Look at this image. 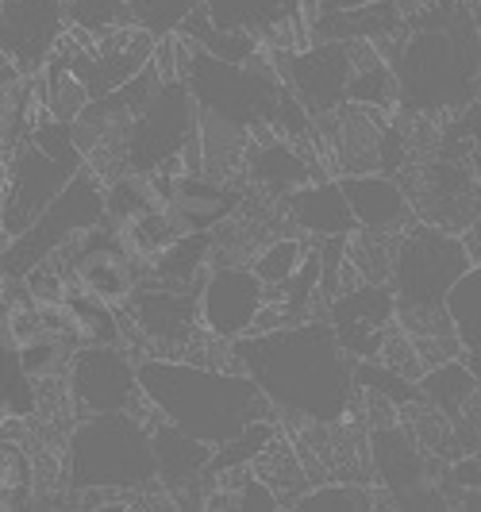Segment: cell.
I'll return each mask as SVG.
<instances>
[{"label": "cell", "instance_id": "1", "mask_svg": "<svg viewBox=\"0 0 481 512\" xmlns=\"http://www.w3.org/2000/svg\"><path fill=\"white\" fill-rule=\"evenodd\" d=\"M228 359L270 401L274 412L312 424H339L355 401V362L324 316L231 339Z\"/></svg>", "mask_w": 481, "mask_h": 512}, {"label": "cell", "instance_id": "2", "mask_svg": "<svg viewBox=\"0 0 481 512\" xmlns=\"http://www.w3.org/2000/svg\"><path fill=\"white\" fill-rule=\"evenodd\" d=\"M397 74V104L405 112H451L466 108L481 89V27L478 4L431 0V8L401 43L385 51Z\"/></svg>", "mask_w": 481, "mask_h": 512}, {"label": "cell", "instance_id": "3", "mask_svg": "<svg viewBox=\"0 0 481 512\" xmlns=\"http://www.w3.org/2000/svg\"><path fill=\"white\" fill-rule=\"evenodd\" d=\"M135 378H139L143 401L151 405L158 420L212 447L239 436L254 420L274 416L266 393L243 370L151 355L135 362Z\"/></svg>", "mask_w": 481, "mask_h": 512}, {"label": "cell", "instance_id": "4", "mask_svg": "<svg viewBox=\"0 0 481 512\" xmlns=\"http://www.w3.org/2000/svg\"><path fill=\"white\" fill-rule=\"evenodd\" d=\"M147 401L139 409L89 412L70 432L66 451V486L74 493H127L158 482L151 451V424L143 420Z\"/></svg>", "mask_w": 481, "mask_h": 512}, {"label": "cell", "instance_id": "5", "mask_svg": "<svg viewBox=\"0 0 481 512\" xmlns=\"http://www.w3.org/2000/svg\"><path fill=\"white\" fill-rule=\"evenodd\" d=\"M178 77L197 97V108L204 116H216L224 124L251 131H270L274 108L285 89L278 77V66L254 54L251 62H224L212 54L197 51L189 39L178 35Z\"/></svg>", "mask_w": 481, "mask_h": 512}, {"label": "cell", "instance_id": "6", "mask_svg": "<svg viewBox=\"0 0 481 512\" xmlns=\"http://www.w3.org/2000/svg\"><path fill=\"white\" fill-rule=\"evenodd\" d=\"M127 174L201 170V108L178 74H166L120 139Z\"/></svg>", "mask_w": 481, "mask_h": 512}, {"label": "cell", "instance_id": "7", "mask_svg": "<svg viewBox=\"0 0 481 512\" xmlns=\"http://www.w3.org/2000/svg\"><path fill=\"white\" fill-rule=\"evenodd\" d=\"M0 170H4V239H8L51 205L77 170H85V151L77 143L74 124L51 116L35 120Z\"/></svg>", "mask_w": 481, "mask_h": 512}, {"label": "cell", "instance_id": "8", "mask_svg": "<svg viewBox=\"0 0 481 512\" xmlns=\"http://www.w3.org/2000/svg\"><path fill=\"white\" fill-rule=\"evenodd\" d=\"M104 224V178H97L89 166L77 170L70 185L43 208L24 231L8 235L0 247V278L4 282H20L31 266H39L43 258L66 251L77 243L85 231Z\"/></svg>", "mask_w": 481, "mask_h": 512}, {"label": "cell", "instance_id": "9", "mask_svg": "<svg viewBox=\"0 0 481 512\" xmlns=\"http://www.w3.org/2000/svg\"><path fill=\"white\" fill-rule=\"evenodd\" d=\"M154 43L158 39H151L147 31L131 24H116L101 35H77L74 31V39L66 31L62 43L54 47V58L85 85V93L93 101V97H104L139 74L154 58Z\"/></svg>", "mask_w": 481, "mask_h": 512}, {"label": "cell", "instance_id": "10", "mask_svg": "<svg viewBox=\"0 0 481 512\" xmlns=\"http://www.w3.org/2000/svg\"><path fill=\"white\" fill-rule=\"evenodd\" d=\"M355 70V43L312 39L304 47H285L278 54V77L285 89L308 108L312 120L331 116L347 104V81Z\"/></svg>", "mask_w": 481, "mask_h": 512}, {"label": "cell", "instance_id": "11", "mask_svg": "<svg viewBox=\"0 0 481 512\" xmlns=\"http://www.w3.org/2000/svg\"><path fill=\"white\" fill-rule=\"evenodd\" d=\"M374 474L393 497L397 509H443L447 505V474L435 470V462L416 447V439L397 424H378L370 439Z\"/></svg>", "mask_w": 481, "mask_h": 512}, {"label": "cell", "instance_id": "12", "mask_svg": "<svg viewBox=\"0 0 481 512\" xmlns=\"http://www.w3.org/2000/svg\"><path fill=\"white\" fill-rule=\"evenodd\" d=\"M66 389L81 416L89 412H120L139 409L143 393L135 378V359L124 343H81L66 366Z\"/></svg>", "mask_w": 481, "mask_h": 512}, {"label": "cell", "instance_id": "13", "mask_svg": "<svg viewBox=\"0 0 481 512\" xmlns=\"http://www.w3.org/2000/svg\"><path fill=\"white\" fill-rule=\"evenodd\" d=\"M331 332L351 359H378L389 332L397 328V297L389 282H355L328 297Z\"/></svg>", "mask_w": 481, "mask_h": 512}, {"label": "cell", "instance_id": "14", "mask_svg": "<svg viewBox=\"0 0 481 512\" xmlns=\"http://www.w3.org/2000/svg\"><path fill=\"white\" fill-rule=\"evenodd\" d=\"M58 258L70 270V285L112 308H124L131 301V293L139 289V278H143V266L127 255L104 224L85 231L77 243L58 251Z\"/></svg>", "mask_w": 481, "mask_h": 512}, {"label": "cell", "instance_id": "15", "mask_svg": "<svg viewBox=\"0 0 481 512\" xmlns=\"http://www.w3.org/2000/svg\"><path fill=\"white\" fill-rule=\"evenodd\" d=\"M66 31V0H0V54L20 77L43 74Z\"/></svg>", "mask_w": 481, "mask_h": 512}, {"label": "cell", "instance_id": "16", "mask_svg": "<svg viewBox=\"0 0 481 512\" xmlns=\"http://www.w3.org/2000/svg\"><path fill=\"white\" fill-rule=\"evenodd\" d=\"M266 305V285L258 282L251 262H224L216 270H208L197 285V312H201V332L216 339H239L254 332L258 312Z\"/></svg>", "mask_w": 481, "mask_h": 512}, {"label": "cell", "instance_id": "17", "mask_svg": "<svg viewBox=\"0 0 481 512\" xmlns=\"http://www.w3.org/2000/svg\"><path fill=\"white\" fill-rule=\"evenodd\" d=\"M124 308L131 312L143 343H151L154 351H166V355L181 351L189 339H197V332H201L197 285H162L143 278Z\"/></svg>", "mask_w": 481, "mask_h": 512}, {"label": "cell", "instance_id": "18", "mask_svg": "<svg viewBox=\"0 0 481 512\" xmlns=\"http://www.w3.org/2000/svg\"><path fill=\"white\" fill-rule=\"evenodd\" d=\"M166 220L174 239L193 235V231H216L239 216L243 208V189L228 181H216L201 170H174L166 181Z\"/></svg>", "mask_w": 481, "mask_h": 512}, {"label": "cell", "instance_id": "19", "mask_svg": "<svg viewBox=\"0 0 481 512\" xmlns=\"http://www.w3.org/2000/svg\"><path fill=\"white\" fill-rule=\"evenodd\" d=\"M412 208L420 220L462 235L481 216V178L474 174V166H462L447 154L443 162L424 170L420 197L412 201Z\"/></svg>", "mask_w": 481, "mask_h": 512}, {"label": "cell", "instance_id": "20", "mask_svg": "<svg viewBox=\"0 0 481 512\" xmlns=\"http://www.w3.org/2000/svg\"><path fill=\"white\" fill-rule=\"evenodd\" d=\"M343 197L351 205L358 231H374V235H401L416 220V208L408 189L397 178L366 170V174H343Z\"/></svg>", "mask_w": 481, "mask_h": 512}, {"label": "cell", "instance_id": "21", "mask_svg": "<svg viewBox=\"0 0 481 512\" xmlns=\"http://www.w3.org/2000/svg\"><path fill=\"white\" fill-rule=\"evenodd\" d=\"M281 212L289 216V224L316 235V239H331V235H355L358 224L351 216V205L343 197L339 181H304L297 189H289L281 197Z\"/></svg>", "mask_w": 481, "mask_h": 512}, {"label": "cell", "instance_id": "22", "mask_svg": "<svg viewBox=\"0 0 481 512\" xmlns=\"http://www.w3.org/2000/svg\"><path fill=\"white\" fill-rule=\"evenodd\" d=\"M243 174L270 197H285L289 189H297L304 181L320 178V170L297 151L293 139H281V135H251L247 139V151H243Z\"/></svg>", "mask_w": 481, "mask_h": 512}, {"label": "cell", "instance_id": "23", "mask_svg": "<svg viewBox=\"0 0 481 512\" xmlns=\"http://www.w3.org/2000/svg\"><path fill=\"white\" fill-rule=\"evenodd\" d=\"M151 451H154V474L170 493H189L193 486H208V459L212 443L185 436L181 428L166 424L154 416L151 424Z\"/></svg>", "mask_w": 481, "mask_h": 512}, {"label": "cell", "instance_id": "24", "mask_svg": "<svg viewBox=\"0 0 481 512\" xmlns=\"http://www.w3.org/2000/svg\"><path fill=\"white\" fill-rule=\"evenodd\" d=\"M308 0H201L208 20L228 31H251L258 39H274L278 31L297 24Z\"/></svg>", "mask_w": 481, "mask_h": 512}, {"label": "cell", "instance_id": "25", "mask_svg": "<svg viewBox=\"0 0 481 512\" xmlns=\"http://www.w3.org/2000/svg\"><path fill=\"white\" fill-rule=\"evenodd\" d=\"M447 316L458 339V359L481 378V262H474L447 293Z\"/></svg>", "mask_w": 481, "mask_h": 512}, {"label": "cell", "instance_id": "26", "mask_svg": "<svg viewBox=\"0 0 481 512\" xmlns=\"http://www.w3.org/2000/svg\"><path fill=\"white\" fill-rule=\"evenodd\" d=\"M347 104L374 108V112L397 104V74L378 43H355V70L347 81Z\"/></svg>", "mask_w": 481, "mask_h": 512}, {"label": "cell", "instance_id": "27", "mask_svg": "<svg viewBox=\"0 0 481 512\" xmlns=\"http://www.w3.org/2000/svg\"><path fill=\"white\" fill-rule=\"evenodd\" d=\"M416 385H420V397L431 401L443 416H458V412L474 401L481 378L462 359H443L435 362V366H428L416 378Z\"/></svg>", "mask_w": 481, "mask_h": 512}, {"label": "cell", "instance_id": "28", "mask_svg": "<svg viewBox=\"0 0 481 512\" xmlns=\"http://www.w3.org/2000/svg\"><path fill=\"white\" fill-rule=\"evenodd\" d=\"M62 305H66V316H70V332H74L77 347L81 343H112V347L124 343V316H120V308L81 293L77 285L66 289Z\"/></svg>", "mask_w": 481, "mask_h": 512}, {"label": "cell", "instance_id": "29", "mask_svg": "<svg viewBox=\"0 0 481 512\" xmlns=\"http://www.w3.org/2000/svg\"><path fill=\"white\" fill-rule=\"evenodd\" d=\"M74 347L77 343L70 335L39 328V332L24 335L16 343V366H20V374L31 378V382H58V378H66V366H70Z\"/></svg>", "mask_w": 481, "mask_h": 512}, {"label": "cell", "instance_id": "30", "mask_svg": "<svg viewBox=\"0 0 481 512\" xmlns=\"http://www.w3.org/2000/svg\"><path fill=\"white\" fill-rule=\"evenodd\" d=\"M181 39H189L197 51L212 54V58H224V62H251L254 54L262 51V39L251 31H228V27H216L208 20V12L197 8L189 12V20L178 31Z\"/></svg>", "mask_w": 481, "mask_h": 512}, {"label": "cell", "instance_id": "31", "mask_svg": "<svg viewBox=\"0 0 481 512\" xmlns=\"http://www.w3.org/2000/svg\"><path fill=\"white\" fill-rule=\"evenodd\" d=\"M31 81L12 70V62H4L0 70V166L8 162V154L16 151V143L31 128Z\"/></svg>", "mask_w": 481, "mask_h": 512}, {"label": "cell", "instance_id": "32", "mask_svg": "<svg viewBox=\"0 0 481 512\" xmlns=\"http://www.w3.org/2000/svg\"><path fill=\"white\" fill-rule=\"evenodd\" d=\"M278 436V424H274V416H262V420H254L247 424L239 436H231L228 443H220V447H212V459H208V482L216 478V474H224V470H239V466H254V459L274 443Z\"/></svg>", "mask_w": 481, "mask_h": 512}, {"label": "cell", "instance_id": "33", "mask_svg": "<svg viewBox=\"0 0 481 512\" xmlns=\"http://www.w3.org/2000/svg\"><path fill=\"white\" fill-rule=\"evenodd\" d=\"M43 116H51V120H66V124H74L77 116H81V108L89 104V93H85V85L77 81L58 58L51 54V62L43 66Z\"/></svg>", "mask_w": 481, "mask_h": 512}, {"label": "cell", "instance_id": "34", "mask_svg": "<svg viewBox=\"0 0 481 512\" xmlns=\"http://www.w3.org/2000/svg\"><path fill=\"white\" fill-rule=\"evenodd\" d=\"M355 389H366L370 397L389 401V405H408V401L416 405V401H424L416 378H408V374H401V370H393L389 362H381V359H358L355 362Z\"/></svg>", "mask_w": 481, "mask_h": 512}, {"label": "cell", "instance_id": "35", "mask_svg": "<svg viewBox=\"0 0 481 512\" xmlns=\"http://www.w3.org/2000/svg\"><path fill=\"white\" fill-rule=\"evenodd\" d=\"M297 512H370L378 509L374 489L362 482H324V486L304 489L293 501Z\"/></svg>", "mask_w": 481, "mask_h": 512}, {"label": "cell", "instance_id": "36", "mask_svg": "<svg viewBox=\"0 0 481 512\" xmlns=\"http://www.w3.org/2000/svg\"><path fill=\"white\" fill-rule=\"evenodd\" d=\"M201 0H131L127 4V24L147 31L151 39H170L178 35L189 12H197Z\"/></svg>", "mask_w": 481, "mask_h": 512}, {"label": "cell", "instance_id": "37", "mask_svg": "<svg viewBox=\"0 0 481 512\" xmlns=\"http://www.w3.org/2000/svg\"><path fill=\"white\" fill-rule=\"evenodd\" d=\"M304 251H308V247H304L301 239L281 235V239H270V243L251 258V270L258 274V282L266 285V289H278L281 282L293 278V270L301 266Z\"/></svg>", "mask_w": 481, "mask_h": 512}, {"label": "cell", "instance_id": "38", "mask_svg": "<svg viewBox=\"0 0 481 512\" xmlns=\"http://www.w3.org/2000/svg\"><path fill=\"white\" fill-rule=\"evenodd\" d=\"M131 0H66V24L77 35H101L108 27L127 24Z\"/></svg>", "mask_w": 481, "mask_h": 512}, {"label": "cell", "instance_id": "39", "mask_svg": "<svg viewBox=\"0 0 481 512\" xmlns=\"http://www.w3.org/2000/svg\"><path fill=\"white\" fill-rule=\"evenodd\" d=\"M20 493H31V462H27L20 443H4V436H0V497H4V509L16 505Z\"/></svg>", "mask_w": 481, "mask_h": 512}, {"label": "cell", "instance_id": "40", "mask_svg": "<svg viewBox=\"0 0 481 512\" xmlns=\"http://www.w3.org/2000/svg\"><path fill=\"white\" fill-rule=\"evenodd\" d=\"M0 374L4 378H24L16 366V335L8 324V301H4V282H0Z\"/></svg>", "mask_w": 481, "mask_h": 512}, {"label": "cell", "instance_id": "41", "mask_svg": "<svg viewBox=\"0 0 481 512\" xmlns=\"http://www.w3.org/2000/svg\"><path fill=\"white\" fill-rule=\"evenodd\" d=\"M447 478L462 493H481V451H470V455L455 459V466L447 470Z\"/></svg>", "mask_w": 481, "mask_h": 512}, {"label": "cell", "instance_id": "42", "mask_svg": "<svg viewBox=\"0 0 481 512\" xmlns=\"http://www.w3.org/2000/svg\"><path fill=\"white\" fill-rule=\"evenodd\" d=\"M0 239H4V170H0Z\"/></svg>", "mask_w": 481, "mask_h": 512}, {"label": "cell", "instance_id": "43", "mask_svg": "<svg viewBox=\"0 0 481 512\" xmlns=\"http://www.w3.org/2000/svg\"><path fill=\"white\" fill-rule=\"evenodd\" d=\"M474 4H478V27H481V0H474Z\"/></svg>", "mask_w": 481, "mask_h": 512}]
</instances>
